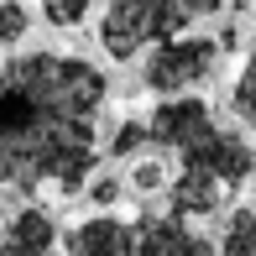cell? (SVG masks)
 <instances>
[{"instance_id": "obj_1", "label": "cell", "mask_w": 256, "mask_h": 256, "mask_svg": "<svg viewBox=\"0 0 256 256\" xmlns=\"http://www.w3.org/2000/svg\"><path fill=\"white\" fill-rule=\"evenodd\" d=\"M110 78L84 58L21 52L0 63V199L78 194L94 172Z\"/></svg>"}, {"instance_id": "obj_2", "label": "cell", "mask_w": 256, "mask_h": 256, "mask_svg": "<svg viewBox=\"0 0 256 256\" xmlns=\"http://www.w3.org/2000/svg\"><path fill=\"white\" fill-rule=\"evenodd\" d=\"M178 157H183V168H178V178L168 183V204H172V214H183V220L220 214V209L230 204V194L256 172V146L240 131H225V126H214L204 142H194L188 152H178Z\"/></svg>"}, {"instance_id": "obj_3", "label": "cell", "mask_w": 256, "mask_h": 256, "mask_svg": "<svg viewBox=\"0 0 256 256\" xmlns=\"http://www.w3.org/2000/svg\"><path fill=\"white\" fill-rule=\"evenodd\" d=\"M220 6L225 0H104L100 42L115 63H131L136 52L157 48L168 37H183L204 16H214Z\"/></svg>"}, {"instance_id": "obj_4", "label": "cell", "mask_w": 256, "mask_h": 256, "mask_svg": "<svg viewBox=\"0 0 256 256\" xmlns=\"http://www.w3.org/2000/svg\"><path fill=\"white\" fill-rule=\"evenodd\" d=\"M220 37H168L157 42L152 58H146V74L142 84L152 89V94H188V89H199L209 74L220 68Z\"/></svg>"}, {"instance_id": "obj_5", "label": "cell", "mask_w": 256, "mask_h": 256, "mask_svg": "<svg viewBox=\"0 0 256 256\" xmlns=\"http://www.w3.org/2000/svg\"><path fill=\"white\" fill-rule=\"evenodd\" d=\"M209 131H214V110L194 94H168L152 110V120H146V142L162 146V152H188Z\"/></svg>"}, {"instance_id": "obj_6", "label": "cell", "mask_w": 256, "mask_h": 256, "mask_svg": "<svg viewBox=\"0 0 256 256\" xmlns=\"http://www.w3.org/2000/svg\"><path fill=\"white\" fill-rule=\"evenodd\" d=\"M136 256H220L183 214H142L136 220Z\"/></svg>"}, {"instance_id": "obj_7", "label": "cell", "mask_w": 256, "mask_h": 256, "mask_svg": "<svg viewBox=\"0 0 256 256\" xmlns=\"http://www.w3.org/2000/svg\"><path fill=\"white\" fill-rule=\"evenodd\" d=\"M63 256H136V225H126L115 214L84 220L78 230H68Z\"/></svg>"}, {"instance_id": "obj_8", "label": "cell", "mask_w": 256, "mask_h": 256, "mask_svg": "<svg viewBox=\"0 0 256 256\" xmlns=\"http://www.w3.org/2000/svg\"><path fill=\"white\" fill-rule=\"evenodd\" d=\"M0 256H63L58 251V225L48 209L26 204L6 230H0Z\"/></svg>"}, {"instance_id": "obj_9", "label": "cell", "mask_w": 256, "mask_h": 256, "mask_svg": "<svg viewBox=\"0 0 256 256\" xmlns=\"http://www.w3.org/2000/svg\"><path fill=\"white\" fill-rule=\"evenodd\" d=\"M220 256H256V209H236V214L225 220Z\"/></svg>"}, {"instance_id": "obj_10", "label": "cell", "mask_w": 256, "mask_h": 256, "mask_svg": "<svg viewBox=\"0 0 256 256\" xmlns=\"http://www.w3.org/2000/svg\"><path fill=\"white\" fill-rule=\"evenodd\" d=\"M236 115L246 120V131L256 136V52L246 58V68H240V78H236Z\"/></svg>"}, {"instance_id": "obj_11", "label": "cell", "mask_w": 256, "mask_h": 256, "mask_svg": "<svg viewBox=\"0 0 256 256\" xmlns=\"http://www.w3.org/2000/svg\"><path fill=\"white\" fill-rule=\"evenodd\" d=\"M26 26H32L26 6H21V0H0V48L21 42V37H26Z\"/></svg>"}, {"instance_id": "obj_12", "label": "cell", "mask_w": 256, "mask_h": 256, "mask_svg": "<svg viewBox=\"0 0 256 256\" xmlns=\"http://www.w3.org/2000/svg\"><path fill=\"white\" fill-rule=\"evenodd\" d=\"M89 6H94V0H42V16H48L52 26H78V21L89 16Z\"/></svg>"}, {"instance_id": "obj_13", "label": "cell", "mask_w": 256, "mask_h": 256, "mask_svg": "<svg viewBox=\"0 0 256 256\" xmlns=\"http://www.w3.org/2000/svg\"><path fill=\"white\" fill-rule=\"evenodd\" d=\"M142 146H146V126H142V120H126L120 131H115L110 152H115V157H131V152H142Z\"/></svg>"}, {"instance_id": "obj_14", "label": "cell", "mask_w": 256, "mask_h": 256, "mask_svg": "<svg viewBox=\"0 0 256 256\" xmlns=\"http://www.w3.org/2000/svg\"><path fill=\"white\" fill-rule=\"evenodd\" d=\"M162 183H168V172H162L157 162H142V168H136V188H142V194H152V188H162Z\"/></svg>"}, {"instance_id": "obj_15", "label": "cell", "mask_w": 256, "mask_h": 256, "mask_svg": "<svg viewBox=\"0 0 256 256\" xmlns=\"http://www.w3.org/2000/svg\"><path fill=\"white\" fill-rule=\"evenodd\" d=\"M89 199H94L100 209H110L115 199H120V183H115V178H100V183H94V194H89Z\"/></svg>"}]
</instances>
